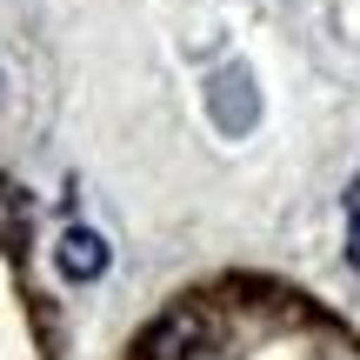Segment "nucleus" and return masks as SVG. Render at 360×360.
<instances>
[{"label": "nucleus", "mask_w": 360, "mask_h": 360, "mask_svg": "<svg viewBox=\"0 0 360 360\" xmlns=\"http://www.w3.org/2000/svg\"><path fill=\"white\" fill-rule=\"evenodd\" d=\"M347 254H354V267H360V174H354V187H347Z\"/></svg>", "instance_id": "2"}, {"label": "nucleus", "mask_w": 360, "mask_h": 360, "mask_svg": "<svg viewBox=\"0 0 360 360\" xmlns=\"http://www.w3.org/2000/svg\"><path fill=\"white\" fill-rule=\"evenodd\" d=\"M53 267H60L67 281H94V274H107V240L94 227H67L60 247H53Z\"/></svg>", "instance_id": "1"}]
</instances>
